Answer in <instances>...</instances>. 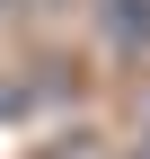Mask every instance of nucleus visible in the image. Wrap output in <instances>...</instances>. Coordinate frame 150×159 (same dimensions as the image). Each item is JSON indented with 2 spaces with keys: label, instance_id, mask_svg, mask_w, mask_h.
I'll list each match as a JSON object with an SVG mask.
<instances>
[{
  "label": "nucleus",
  "instance_id": "1",
  "mask_svg": "<svg viewBox=\"0 0 150 159\" xmlns=\"http://www.w3.org/2000/svg\"><path fill=\"white\" fill-rule=\"evenodd\" d=\"M106 27H115V44H141L150 35V0H106Z\"/></svg>",
  "mask_w": 150,
  "mask_h": 159
},
{
  "label": "nucleus",
  "instance_id": "2",
  "mask_svg": "<svg viewBox=\"0 0 150 159\" xmlns=\"http://www.w3.org/2000/svg\"><path fill=\"white\" fill-rule=\"evenodd\" d=\"M141 159H150V150H141Z\"/></svg>",
  "mask_w": 150,
  "mask_h": 159
}]
</instances>
